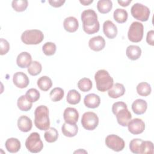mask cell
<instances>
[{
    "label": "cell",
    "instance_id": "1",
    "mask_svg": "<svg viewBox=\"0 0 154 154\" xmlns=\"http://www.w3.org/2000/svg\"><path fill=\"white\" fill-rule=\"evenodd\" d=\"M82 22L83 30L87 34H93L99 31V22L96 13L92 9H87L82 11L81 16Z\"/></svg>",
    "mask_w": 154,
    "mask_h": 154
},
{
    "label": "cell",
    "instance_id": "2",
    "mask_svg": "<svg viewBox=\"0 0 154 154\" xmlns=\"http://www.w3.org/2000/svg\"><path fill=\"white\" fill-rule=\"evenodd\" d=\"M34 124L41 131H46L50 128L49 109L45 105L37 106L34 111Z\"/></svg>",
    "mask_w": 154,
    "mask_h": 154
},
{
    "label": "cell",
    "instance_id": "3",
    "mask_svg": "<svg viewBox=\"0 0 154 154\" xmlns=\"http://www.w3.org/2000/svg\"><path fill=\"white\" fill-rule=\"evenodd\" d=\"M94 79L97 90L101 92L108 91L113 85V78L108 71L104 69L99 70L96 72Z\"/></svg>",
    "mask_w": 154,
    "mask_h": 154
},
{
    "label": "cell",
    "instance_id": "4",
    "mask_svg": "<svg viewBox=\"0 0 154 154\" xmlns=\"http://www.w3.org/2000/svg\"><path fill=\"white\" fill-rule=\"evenodd\" d=\"M43 38V33L38 29H28L21 35V40L25 45H38Z\"/></svg>",
    "mask_w": 154,
    "mask_h": 154
},
{
    "label": "cell",
    "instance_id": "5",
    "mask_svg": "<svg viewBox=\"0 0 154 154\" xmlns=\"http://www.w3.org/2000/svg\"><path fill=\"white\" fill-rule=\"evenodd\" d=\"M25 144L28 150L34 153L41 152L43 148V143L40 136L38 133L35 132L29 134L25 141Z\"/></svg>",
    "mask_w": 154,
    "mask_h": 154
},
{
    "label": "cell",
    "instance_id": "6",
    "mask_svg": "<svg viewBox=\"0 0 154 154\" xmlns=\"http://www.w3.org/2000/svg\"><path fill=\"white\" fill-rule=\"evenodd\" d=\"M144 26L143 25L139 22H134L131 23L128 32V39L134 43H138L141 41L143 37Z\"/></svg>",
    "mask_w": 154,
    "mask_h": 154
},
{
    "label": "cell",
    "instance_id": "7",
    "mask_svg": "<svg viewBox=\"0 0 154 154\" xmlns=\"http://www.w3.org/2000/svg\"><path fill=\"white\" fill-rule=\"evenodd\" d=\"M131 13L135 19L141 22H146L148 20L150 12L147 6L140 3H135L132 6Z\"/></svg>",
    "mask_w": 154,
    "mask_h": 154
},
{
    "label": "cell",
    "instance_id": "8",
    "mask_svg": "<svg viewBox=\"0 0 154 154\" xmlns=\"http://www.w3.org/2000/svg\"><path fill=\"white\" fill-rule=\"evenodd\" d=\"M81 124L84 129L88 131H93L98 126L99 118L96 114L93 112H85L82 116Z\"/></svg>",
    "mask_w": 154,
    "mask_h": 154
},
{
    "label": "cell",
    "instance_id": "9",
    "mask_svg": "<svg viewBox=\"0 0 154 154\" xmlns=\"http://www.w3.org/2000/svg\"><path fill=\"white\" fill-rule=\"evenodd\" d=\"M106 146L115 152L123 150L125 146V143L123 138L115 134L108 135L105 140Z\"/></svg>",
    "mask_w": 154,
    "mask_h": 154
},
{
    "label": "cell",
    "instance_id": "10",
    "mask_svg": "<svg viewBox=\"0 0 154 154\" xmlns=\"http://www.w3.org/2000/svg\"><path fill=\"white\" fill-rule=\"evenodd\" d=\"M128 131L134 135L140 134L143 132L145 129V123L141 119L135 118L131 120L128 124Z\"/></svg>",
    "mask_w": 154,
    "mask_h": 154
},
{
    "label": "cell",
    "instance_id": "11",
    "mask_svg": "<svg viewBox=\"0 0 154 154\" xmlns=\"http://www.w3.org/2000/svg\"><path fill=\"white\" fill-rule=\"evenodd\" d=\"M63 118L67 123L76 124L79 119V112L75 108L67 107L64 111Z\"/></svg>",
    "mask_w": 154,
    "mask_h": 154
},
{
    "label": "cell",
    "instance_id": "12",
    "mask_svg": "<svg viewBox=\"0 0 154 154\" xmlns=\"http://www.w3.org/2000/svg\"><path fill=\"white\" fill-rule=\"evenodd\" d=\"M13 81L14 84L19 88H26L29 83L28 76L22 72H16L13 75Z\"/></svg>",
    "mask_w": 154,
    "mask_h": 154
},
{
    "label": "cell",
    "instance_id": "13",
    "mask_svg": "<svg viewBox=\"0 0 154 154\" xmlns=\"http://www.w3.org/2000/svg\"><path fill=\"white\" fill-rule=\"evenodd\" d=\"M117 121L118 123L123 126H127L128 123L132 119V115L128 108H123L119 110L116 114Z\"/></svg>",
    "mask_w": 154,
    "mask_h": 154
},
{
    "label": "cell",
    "instance_id": "14",
    "mask_svg": "<svg viewBox=\"0 0 154 154\" xmlns=\"http://www.w3.org/2000/svg\"><path fill=\"white\" fill-rule=\"evenodd\" d=\"M103 31L105 36L110 39L114 38L117 34V26L111 20L104 22L103 24Z\"/></svg>",
    "mask_w": 154,
    "mask_h": 154
},
{
    "label": "cell",
    "instance_id": "15",
    "mask_svg": "<svg viewBox=\"0 0 154 154\" xmlns=\"http://www.w3.org/2000/svg\"><path fill=\"white\" fill-rule=\"evenodd\" d=\"M88 46L89 48L94 51H100L105 46V39L100 35L93 37L89 40Z\"/></svg>",
    "mask_w": 154,
    "mask_h": 154
},
{
    "label": "cell",
    "instance_id": "16",
    "mask_svg": "<svg viewBox=\"0 0 154 154\" xmlns=\"http://www.w3.org/2000/svg\"><path fill=\"white\" fill-rule=\"evenodd\" d=\"M32 63V57L27 52L20 53L16 58L17 65L20 68H28Z\"/></svg>",
    "mask_w": 154,
    "mask_h": 154
},
{
    "label": "cell",
    "instance_id": "17",
    "mask_svg": "<svg viewBox=\"0 0 154 154\" xmlns=\"http://www.w3.org/2000/svg\"><path fill=\"white\" fill-rule=\"evenodd\" d=\"M84 103L87 108H96L99 106L100 103V99L98 95L91 93L85 96L84 99Z\"/></svg>",
    "mask_w": 154,
    "mask_h": 154
},
{
    "label": "cell",
    "instance_id": "18",
    "mask_svg": "<svg viewBox=\"0 0 154 154\" xmlns=\"http://www.w3.org/2000/svg\"><path fill=\"white\" fill-rule=\"evenodd\" d=\"M63 26L66 31L69 32H74L78 29L79 22L76 17L70 16L64 20Z\"/></svg>",
    "mask_w": 154,
    "mask_h": 154
},
{
    "label": "cell",
    "instance_id": "19",
    "mask_svg": "<svg viewBox=\"0 0 154 154\" xmlns=\"http://www.w3.org/2000/svg\"><path fill=\"white\" fill-rule=\"evenodd\" d=\"M17 127L20 131L28 132L32 127V120L26 116H22L17 120Z\"/></svg>",
    "mask_w": 154,
    "mask_h": 154
},
{
    "label": "cell",
    "instance_id": "20",
    "mask_svg": "<svg viewBox=\"0 0 154 154\" xmlns=\"http://www.w3.org/2000/svg\"><path fill=\"white\" fill-rule=\"evenodd\" d=\"M125 93V88L124 85L120 83H116L109 90H108V94L110 97L116 99L124 95Z\"/></svg>",
    "mask_w": 154,
    "mask_h": 154
},
{
    "label": "cell",
    "instance_id": "21",
    "mask_svg": "<svg viewBox=\"0 0 154 154\" xmlns=\"http://www.w3.org/2000/svg\"><path fill=\"white\" fill-rule=\"evenodd\" d=\"M131 107L133 112L135 114L141 115L146 112L147 108V103L143 99H137L134 101Z\"/></svg>",
    "mask_w": 154,
    "mask_h": 154
},
{
    "label": "cell",
    "instance_id": "22",
    "mask_svg": "<svg viewBox=\"0 0 154 154\" xmlns=\"http://www.w3.org/2000/svg\"><path fill=\"white\" fill-rule=\"evenodd\" d=\"M63 134L67 137H75L78 132V127L76 124H69L64 123L61 127Z\"/></svg>",
    "mask_w": 154,
    "mask_h": 154
},
{
    "label": "cell",
    "instance_id": "23",
    "mask_svg": "<svg viewBox=\"0 0 154 154\" xmlns=\"http://www.w3.org/2000/svg\"><path fill=\"white\" fill-rule=\"evenodd\" d=\"M5 146L7 151L10 153L17 152L20 147V141L16 138H10L7 139L5 143Z\"/></svg>",
    "mask_w": 154,
    "mask_h": 154
},
{
    "label": "cell",
    "instance_id": "24",
    "mask_svg": "<svg viewBox=\"0 0 154 154\" xmlns=\"http://www.w3.org/2000/svg\"><path fill=\"white\" fill-rule=\"evenodd\" d=\"M126 55L131 60H138L141 55V48L137 45H129L126 50Z\"/></svg>",
    "mask_w": 154,
    "mask_h": 154
},
{
    "label": "cell",
    "instance_id": "25",
    "mask_svg": "<svg viewBox=\"0 0 154 154\" xmlns=\"http://www.w3.org/2000/svg\"><path fill=\"white\" fill-rule=\"evenodd\" d=\"M37 84L41 90L46 91L49 90L52 86V82L49 77L47 76H43L38 78Z\"/></svg>",
    "mask_w": 154,
    "mask_h": 154
},
{
    "label": "cell",
    "instance_id": "26",
    "mask_svg": "<svg viewBox=\"0 0 154 154\" xmlns=\"http://www.w3.org/2000/svg\"><path fill=\"white\" fill-rule=\"evenodd\" d=\"M17 105L20 110L22 111H28L31 109L32 102L28 100L25 95H22L17 99Z\"/></svg>",
    "mask_w": 154,
    "mask_h": 154
},
{
    "label": "cell",
    "instance_id": "27",
    "mask_svg": "<svg viewBox=\"0 0 154 154\" xmlns=\"http://www.w3.org/2000/svg\"><path fill=\"white\" fill-rule=\"evenodd\" d=\"M112 8V2L109 0H99L97 4V8L102 14L109 13Z\"/></svg>",
    "mask_w": 154,
    "mask_h": 154
},
{
    "label": "cell",
    "instance_id": "28",
    "mask_svg": "<svg viewBox=\"0 0 154 154\" xmlns=\"http://www.w3.org/2000/svg\"><path fill=\"white\" fill-rule=\"evenodd\" d=\"M128 17V14L126 10L122 8H117L113 13L114 20L119 23H123L126 22Z\"/></svg>",
    "mask_w": 154,
    "mask_h": 154
},
{
    "label": "cell",
    "instance_id": "29",
    "mask_svg": "<svg viewBox=\"0 0 154 154\" xmlns=\"http://www.w3.org/2000/svg\"><path fill=\"white\" fill-rule=\"evenodd\" d=\"M81 99L80 93L76 90H70L67 94V102L71 105H76L79 103Z\"/></svg>",
    "mask_w": 154,
    "mask_h": 154
},
{
    "label": "cell",
    "instance_id": "30",
    "mask_svg": "<svg viewBox=\"0 0 154 154\" xmlns=\"http://www.w3.org/2000/svg\"><path fill=\"white\" fill-rule=\"evenodd\" d=\"M137 93L141 96H147L151 93L152 88L149 84L146 82H141L139 83L137 87Z\"/></svg>",
    "mask_w": 154,
    "mask_h": 154
},
{
    "label": "cell",
    "instance_id": "31",
    "mask_svg": "<svg viewBox=\"0 0 154 154\" xmlns=\"http://www.w3.org/2000/svg\"><path fill=\"white\" fill-rule=\"evenodd\" d=\"M44 138L48 143L55 142L58 138V132L55 128L51 127L45 131Z\"/></svg>",
    "mask_w": 154,
    "mask_h": 154
},
{
    "label": "cell",
    "instance_id": "32",
    "mask_svg": "<svg viewBox=\"0 0 154 154\" xmlns=\"http://www.w3.org/2000/svg\"><path fill=\"white\" fill-rule=\"evenodd\" d=\"M79 89L83 92H87L92 88V82L88 78H81L77 84Z\"/></svg>",
    "mask_w": 154,
    "mask_h": 154
},
{
    "label": "cell",
    "instance_id": "33",
    "mask_svg": "<svg viewBox=\"0 0 154 154\" xmlns=\"http://www.w3.org/2000/svg\"><path fill=\"white\" fill-rule=\"evenodd\" d=\"M64 95V90L60 87H55L53 88L50 93L49 96L52 102H58L61 100Z\"/></svg>",
    "mask_w": 154,
    "mask_h": 154
},
{
    "label": "cell",
    "instance_id": "34",
    "mask_svg": "<svg viewBox=\"0 0 154 154\" xmlns=\"http://www.w3.org/2000/svg\"><path fill=\"white\" fill-rule=\"evenodd\" d=\"M28 5V2L26 0H13L11 2L12 8L17 12L24 11Z\"/></svg>",
    "mask_w": 154,
    "mask_h": 154
},
{
    "label": "cell",
    "instance_id": "35",
    "mask_svg": "<svg viewBox=\"0 0 154 154\" xmlns=\"http://www.w3.org/2000/svg\"><path fill=\"white\" fill-rule=\"evenodd\" d=\"M42 70V64L37 61H32L31 64L28 67V72L32 76H36L40 73Z\"/></svg>",
    "mask_w": 154,
    "mask_h": 154
},
{
    "label": "cell",
    "instance_id": "36",
    "mask_svg": "<svg viewBox=\"0 0 154 154\" xmlns=\"http://www.w3.org/2000/svg\"><path fill=\"white\" fill-rule=\"evenodd\" d=\"M143 141V140L140 138H134L129 143L130 150L135 154L141 153V147Z\"/></svg>",
    "mask_w": 154,
    "mask_h": 154
},
{
    "label": "cell",
    "instance_id": "37",
    "mask_svg": "<svg viewBox=\"0 0 154 154\" xmlns=\"http://www.w3.org/2000/svg\"><path fill=\"white\" fill-rule=\"evenodd\" d=\"M57 50V46L54 43L46 42L42 46V51L45 55L47 56L53 55Z\"/></svg>",
    "mask_w": 154,
    "mask_h": 154
},
{
    "label": "cell",
    "instance_id": "38",
    "mask_svg": "<svg viewBox=\"0 0 154 154\" xmlns=\"http://www.w3.org/2000/svg\"><path fill=\"white\" fill-rule=\"evenodd\" d=\"M25 96L30 102H35L40 99V94L37 89L30 88L26 92Z\"/></svg>",
    "mask_w": 154,
    "mask_h": 154
},
{
    "label": "cell",
    "instance_id": "39",
    "mask_svg": "<svg viewBox=\"0 0 154 154\" xmlns=\"http://www.w3.org/2000/svg\"><path fill=\"white\" fill-rule=\"evenodd\" d=\"M154 152L153 144L150 141H143L141 147V153L152 154Z\"/></svg>",
    "mask_w": 154,
    "mask_h": 154
},
{
    "label": "cell",
    "instance_id": "40",
    "mask_svg": "<svg viewBox=\"0 0 154 154\" xmlns=\"http://www.w3.org/2000/svg\"><path fill=\"white\" fill-rule=\"evenodd\" d=\"M0 54L3 55L6 54L10 49V45L8 41L2 38L0 40Z\"/></svg>",
    "mask_w": 154,
    "mask_h": 154
},
{
    "label": "cell",
    "instance_id": "41",
    "mask_svg": "<svg viewBox=\"0 0 154 154\" xmlns=\"http://www.w3.org/2000/svg\"><path fill=\"white\" fill-rule=\"evenodd\" d=\"M125 108H128L126 103L123 102H117L113 103L112 106V111L115 115L119 110Z\"/></svg>",
    "mask_w": 154,
    "mask_h": 154
},
{
    "label": "cell",
    "instance_id": "42",
    "mask_svg": "<svg viewBox=\"0 0 154 154\" xmlns=\"http://www.w3.org/2000/svg\"><path fill=\"white\" fill-rule=\"evenodd\" d=\"M146 42L147 43L151 45H154V31L150 30L147 32V36H146Z\"/></svg>",
    "mask_w": 154,
    "mask_h": 154
},
{
    "label": "cell",
    "instance_id": "43",
    "mask_svg": "<svg viewBox=\"0 0 154 154\" xmlns=\"http://www.w3.org/2000/svg\"><path fill=\"white\" fill-rule=\"evenodd\" d=\"M65 2L66 1L64 0L63 1V0H50L48 1L49 4L52 7H55V8L61 7L65 3Z\"/></svg>",
    "mask_w": 154,
    "mask_h": 154
},
{
    "label": "cell",
    "instance_id": "44",
    "mask_svg": "<svg viewBox=\"0 0 154 154\" xmlns=\"http://www.w3.org/2000/svg\"><path fill=\"white\" fill-rule=\"evenodd\" d=\"M118 3L122 7H127L129 5V4L131 2V0H126V1H122L119 0Z\"/></svg>",
    "mask_w": 154,
    "mask_h": 154
},
{
    "label": "cell",
    "instance_id": "45",
    "mask_svg": "<svg viewBox=\"0 0 154 154\" xmlns=\"http://www.w3.org/2000/svg\"><path fill=\"white\" fill-rule=\"evenodd\" d=\"M93 2V0H80L79 2L83 5H88Z\"/></svg>",
    "mask_w": 154,
    "mask_h": 154
}]
</instances>
